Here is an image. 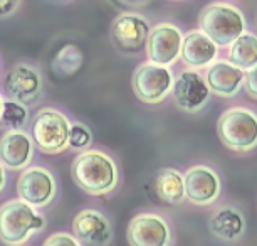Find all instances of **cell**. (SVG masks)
I'll use <instances>...</instances> for the list:
<instances>
[{"instance_id":"obj_1","label":"cell","mask_w":257,"mask_h":246,"mask_svg":"<svg viewBox=\"0 0 257 246\" xmlns=\"http://www.w3.org/2000/svg\"><path fill=\"white\" fill-rule=\"evenodd\" d=\"M74 184L89 196H108L119 184V167L108 152L86 148L77 153L71 166Z\"/></svg>"},{"instance_id":"obj_2","label":"cell","mask_w":257,"mask_h":246,"mask_svg":"<svg viewBox=\"0 0 257 246\" xmlns=\"http://www.w3.org/2000/svg\"><path fill=\"white\" fill-rule=\"evenodd\" d=\"M217 135L222 145L235 153L257 148V112L250 107H230L217 120Z\"/></svg>"},{"instance_id":"obj_3","label":"cell","mask_w":257,"mask_h":246,"mask_svg":"<svg viewBox=\"0 0 257 246\" xmlns=\"http://www.w3.org/2000/svg\"><path fill=\"white\" fill-rule=\"evenodd\" d=\"M46 221L24 199H12L0 206V241L9 246L27 243L34 234L44 229Z\"/></svg>"},{"instance_id":"obj_4","label":"cell","mask_w":257,"mask_h":246,"mask_svg":"<svg viewBox=\"0 0 257 246\" xmlns=\"http://www.w3.org/2000/svg\"><path fill=\"white\" fill-rule=\"evenodd\" d=\"M198 29L219 47H229L237 36L247 31V21L237 6L229 2H212L202 9Z\"/></svg>"},{"instance_id":"obj_5","label":"cell","mask_w":257,"mask_h":246,"mask_svg":"<svg viewBox=\"0 0 257 246\" xmlns=\"http://www.w3.org/2000/svg\"><path fill=\"white\" fill-rule=\"evenodd\" d=\"M72 123L67 115L56 108H42L31 125V138L39 150L56 155L69 148Z\"/></svg>"},{"instance_id":"obj_6","label":"cell","mask_w":257,"mask_h":246,"mask_svg":"<svg viewBox=\"0 0 257 246\" xmlns=\"http://www.w3.org/2000/svg\"><path fill=\"white\" fill-rule=\"evenodd\" d=\"M175 74L170 66H162L157 62H143L132 76L133 93L142 103L160 105L172 93Z\"/></svg>"},{"instance_id":"obj_7","label":"cell","mask_w":257,"mask_h":246,"mask_svg":"<svg viewBox=\"0 0 257 246\" xmlns=\"http://www.w3.org/2000/svg\"><path fill=\"white\" fill-rule=\"evenodd\" d=\"M185 199L193 206H213L222 196V177L212 166L197 163L183 174Z\"/></svg>"},{"instance_id":"obj_8","label":"cell","mask_w":257,"mask_h":246,"mask_svg":"<svg viewBox=\"0 0 257 246\" xmlns=\"http://www.w3.org/2000/svg\"><path fill=\"white\" fill-rule=\"evenodd\" d=\"M150 22L137 12H123L111 24V42L123 54H140L147 47Z\"/></svg>"},{"instance_id":"obj_9","label":"cell","mask_w":257,"mask_h":246,"mask_svg":"<svg viewBox=\"0 0 257 246\" xmlns=\"http://www.w3.org/2000/svg\"><path fill=\"white\" fill-rule=\"evenodd\" d=\"M126 241L132 246H168L173 244V231L162 214L140 213L130 221Z\"/></svg>"},{"instance_id":"obj_10","label":"cell","mask_w":257,"mask_h":246,"mask_svg":"<svg viewBox=\"0 0 257 246\" xmlns=\"http://www.w3.org/2000/svg\"><path fill=\"white\" fill-rule=\"evenodd\" d=\"M4 91L7 95V100L17 101L24 107H31L42 96L44 81L34 66L19 62L9 69L4 78Z\"/></svg>"},{"instance_id":"obj_11","label":"cell","mask_w":257,"mask_h":246,"mask_svg":"<svg viewBox=\"0 0 257 246\" xmlns=\"http://www.w3.org/2000/svg\"><path fill=\"white\" fill-rule=\"evenodd\" d=\"M210 90L203 74L198 69H182L175 76L172 88V96L175 105L187 113H197L210 100Z\"/></svg>"},{"instance_id":"obj_12","label":"cell","mask_w":257,"mask_h":246,"mask_svg":"<svg viewBox=\"0 0 257 246\" xmlns=\"http://www.w3.org/2000/svg\"><path fill=\"white\" fill-rule=\"evenodd\" d=\"M183 32L178 26L172 22L157 24L150 31L147 47H145L148 61L157 62V64L162 66L175 64L180 59Z\"/></svg>"},{"instance_id":"obj_13","label":"cell","mask_w":257,"mask_h":246,"mask_svg":"<svg viewBox=\"0 0 257 246\" xmlns=\"http://www.w3.org/2000/svg\"><path fill=\"white\" fill-rule=\"evenodd\" d=\"M57 184L54 176L44 167H26L22 169L17 179V194L21 199L29 202L31 206L46 207L56 197Z\"/></svg>"},{"instance_id":"obj_14","label":"cell","mask_w":257,"mask_h":246,"mask_svg":"<svg viewBox=\"0 0 257 246\" xmlns=\"http://www.w3.org/2000/svg\"><path fill=\"white\" fill-rule=\"evenodd\" d=\"M72 231L81 244L106 246L113 241V224L98 209H82L72 221Z\"/></svg>"},{"instance_id":"obj_15","label":"cell","mask_w":257,"mask_h":246,"mask_svg":"<svg viewBox=\"0 0 257 246\" xmlns=\"http://www.w3.org/2000/svg\"><path fill=\"white\" fill-rule=\"evenodd\" d=\"M244 74L245 71L242 67L235 66L229 59L217 57L210 66L205 67L203 78L212 95H217L220 98H232L244 88Z\"/></svg>"},{"instance_id":"obj_16","label":"cell","mask_w":257,"mask_h":246,"mask_svg":"<svg viewBox=\"0 0 257 246\" xmlns=\"http://www.w3.org/2000/svg\"><path fill=\"white\" fill-rule=\"evenodd\" d=\"M208 231L215 239L224 243H235L244 238L247 231L245 214L232 204L215 206L208 218Z\"/></svg>"},{"instance_id":"obj_17","label":"cell","mask_w":257,"mask_h":246,"mask_svg":"<svg viewBox=\"0 0 257 246\" xmlns=\"http://www.w3.org/2000/svg\"><path fill=\"white\" fill-rule=\"evenodd\" d=\"M34 158V142L22 128L7 130L0 138V162L9 171H22Z\"/></svg>"},{"instance_id":"obj_18","label":"cell","mask_w":257,"mask_h":246,"mask_svg":"<svg viewBox=\"0 0 257 246\" xmlns=\"http://www.w3.org/2000/svg\"><path fill=\"white\" fill-rule=\"evenodd\" d=\"M150 197L162 206H178L185 201V182L178 169L162 167L148 182Z\"/></svg>"},{"instance_id":"obj_19","label":"cell","mask_w":257,"mask_h":246,"mask_svg":"<svg viewBox=\"0 0 257 246\" xmlns=\"http://www.w3.org/2000/svg\"><path fill=\"white\" fill-rule=\"evenodd\" d=\"M219 49L220 47L200 29H192L183 34L180 59L187 67L200 71L219 57Z\"/></svg>"},{"instance_id":"obj_20","label":"cell","mask_w":257,"mask_h":246,"mask_svg":"<svg viewBox=\"0 0 257 246\" xmlns=\"http://www.w3.org/2000/svg\"><path fill=\"white\" fill-rule=\"evenodd\" d=\"M227 59L242 69H250L257 64V36L250 31H244L229 44Z\"/></svg>"},{"instance_id":"obj_21","label":"cell","mask_w":257,"mask_h":246,"mask_svg":"<svg viewBox=\"0 0 257 246\" xmlns=\"http://www.w3.org/2000/svg\"><path fill=\"white\" fill-rule=\"evenodd\" d=\"M82 52L77 46L74 44H67L54 56V59L51 62V69L52 73L59 78H72L82 66Z\"/></svg>"},{"instance_id":"obj_22","label":"cell","mask_w":257,"mask_h":246,"mask_svg":"<svg viewBox=\"0 0 257 246\" xmlns=\"http://www.w3.org/2000/svg\"><path fill=\"white\" fill-rule=\"evenodd\" d=\"M27 110L24 105L17 103V101L7 100L4 101L2 117H0V125L6 127L7 130L12 128H22L27 123Z\"/></svg>"},{"instance_id":"obj_23","label":"cell","mask_w":257,"mask_h":246,"mask_svg":"<svg viewBox=\"0 0 257 246\" xmlns=\"http://www.w3.org/2000/svg\"><path fill=\"white\" fill-rule=\"evenodd\" d=\"M93 142V133L91 130L82 123H74L71 128V137H69V148L77 152H82L86 148L91 147Z\"/></svg>"},{"instance_id":"obj_24","label":"cell","mask_w":257,"mask_h":246,"mask_svg":"<svg viewBox=\"0 0 257 246\" xmlns=\"http://www.w3.org/2000/svg\"><path fill=\"white\" fill-rule=\"evenodd\" d=\"M79 239L69 233H54L44 241V246H79Z\"/></svg>"},{"instance_id":"obj_25","label":"cell","mask_w":257,"mask_h":246,"mask_svg":"<svg viewBox=\"0 0 257 246\" xmlns=\"http://www.w3.org/2000/svg\"><path fill=\"white\" fill-rule=\"evenodd\" d=\"M244 90L250 98L257 100V64L250 69H245L244 74Z\"/></svg>"},{"instance_id":"obj_26","label":"cell","mask_w":257,"mask_h":246,"mask_svg":"<svg viewBox=\"0 0 257 246\" xmlns=\"http://www.w3.org/2000/svg\"><path fill=\"white\" fill-rule=\"evenodd\" d=\"M21 0H0V17H9L17 11Z\"/></svg>"},{"instance_id":"obj_27","label":"cell","mask_w":257,"mask_h":246,"mask_svg":"<svg viewBox=\"0 0 257 246\" xmlns=\"http://www.w3.org/2000/svg\"><path fill=\"white\" fill-rule=\"evenodd\" d=\"M6 182H7V176H6V167L2 166V162H0V191L6 187Z\"/></svg>"},{"instance_id":"obj_28","label":"cell","mask_w":257,"mask_h":246,"mask_svg":"<svg viewBox=\"0 0 257 246\" xmlns=\"http://www.w3.org/2000/svg\"><path fill=\"white\" fill-rule=\"evenodd\" d=\"M121 2L126 4V6H143L148 0H121Z\"/></svg>"},{"instance_id":"obj_29","label":"cell","mask_w":257,"mask_h":246,"mask_svg":"<svg viewBox=\"0 0 257 246\" xmlns=\"http://www.w3.org/2000/svg\"><path fill=\"white\" fill-rule=\"evenodd\" d=\"M2 108H4V100H2V96H0V117H2Z\"/></svg>"},{"instance_id":"obj_30","label":"cell","mask_w":257,"mask_h":246,"mask_svg":"<svg viewBox=\"0 0 257 246\" xmlns=\"http://www.w3.org/2000/svg\"><path fill=\"white\" fill-rule=\"evenodd\" d=\"M54 2H66V0H54Z\"/></svg>"},{"instance_id":"obj_31","label":"cell","mask_w":257,"mask_h":246,"mask_svg":"<svg viewBox=\"0 0 257 246\" xmlns=\"http://www.w3.org/2000/svg\"><path fill=\"white\" fill-rule=\"evenodd\" d=\"M175 2H177V0H175Z\"/></svg>"}]
</instances>
